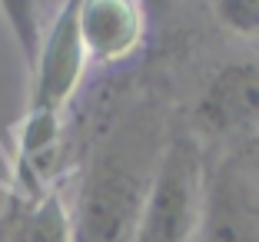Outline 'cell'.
<instances>
[{"label": "cell", "instance_id": "5b68a950", "mask_svg": "<svg viewBox=\"0 0 259 242\" xmlns=\"http://www.w3.org/2000/svg\"><path fill=\"white\" fill-rule=\"evenodd\" d=\"M196 120L209 133L259 126V63L233 60L216 70L196 103Z\"/></svg>", "mask_w": 259, "mask_h": 242}, {"label": "cell", "instance_id": "52a82bcc", "mask_svg": "<svg viewBox=\"0 0 259 242\" xmlns=\"http://www.w3.org/2000/svg\"><path fill=\"white\" fill-rule=\"evenodd\" d=\"M0 242H73V212L57 189L17 199L0 216Z\"/></svg>", "mask_w": 259, "mask_h": 242}, {"label": "cell", "instance_id": "ba28073f", "mask_svg": "<svg viewBox=\"0 0 259 242\" xmlns=\"http://www.w3.org/2000/svg\"><path fill=\"white\" fill-rule=\"evenodd\" d=\"M213 14L229 33L259 40V0H216Z\"/></svg>", "mask_w": 259, "mask_h": 242}, {"label": "cell", "instance_id": "8992f818", "mask_svg": "<svg viewBox=\"0 0 259 242\" xmlns=\"http://www.w3.org/2000/svg\"><path fill=\"white\" fill-rule=\"evenodd\" d=\"M87 57L103 63L123 60L143 40V10L130 0H80L76 14Z\"/></svg>", "mask_w": 259, "mask_h": 242}, {"label": "cell", "instance_id": "9c48e42d", "mask_svg": "<svg viewBox=\"0 0 259 242\" xmlns=\"http://www.w3.org/2000/svg\"><path fill=\"white\" fill-rule=\"evenodd\" d=\"M256 150H259V133H256Z\"/></svg>", "mask_w": 259, "mask_h": 242}, {"label": "cell", "instance_id": "6da1fadb", "mask_svg": "<svg viewBox=\"0 0 259 242\" xmlns=\"http://www.w3.org/2000/svg\"><path fill=\"white\" fill-rule=\"evenodd\" d=\"M206 169L193 136H176L156 163L133 242H193L203 226Z\"/></svg>", "mask_w": 259, "mask_h": 242}, {"label": "cell", "instance_id": "277c9868", "mask_svg": "<svg viewBox=\"0 0 259 242\" xmlns=\"http://www.w3.org/2000/svg\"><path fill=\"white\" fill-rule=\"evenodd\" d=\"M206 242H259V186L236 166H220L206 179Z\"/></svg>", "mask_w": 259, "mask_h": 242}, {"label": "cell", "instance_id": "3957f363", "mask_svg": "<svg viewBox=\"0 0 259 242\" xmlns=\"http://www.w3.org/2000/svg\"><path fill=\"white\" fill-rule=\"evenodd\" d=\"M76 14H80V0L63 4L60 14L50 23V30L40 40V50L33 57V96L27 116L60 120V110L80 86V76H83L87 67V50L83 40H80Z\"/></svg>", "mask_w": 259, "mask_h": 242}, {"label": "cell", "instance_id": "7a4b0ae2", "mask_svg": "<svg viewBox=\"0 0 259 242\" xmlns=\"http://www.w3.org/2000/svg\"><path fill=\"white\" fill-rule=\"evenodd\" d=\"M150 182L116 153L93 163L73 216V242H133Z\"/></svg>", "mask_w": 259, "mask_h": 242}]
</instances>
